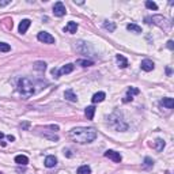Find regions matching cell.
Here are the masks:
<instances>
[{
	"mask_svg": "<svg viewBox=\"0 0 174 174\" xmlns=\"http://www.w3.org/2000/svg\"><path fill=\"white\" fill-rule=\"evenodd\" d=\"M68 136L74 141H76V143L87 144V143H91V141L95 140L97 132L93 128H72L69 131Z\"/></svg>",
	"mask_w": 174,
	"mask_h": 174,
	"instance_id": "1",
	"label": "cell"
},
{
	"mask_svg": "<svg viewBox=\"0 0 174 174\" xmlns=\"http://www.w3.org/2000/svg\"><path fill=\"white\" fill-rule=\"evenodd\" d=\"M34 83L27 78H21L18 80V91L22 97L25 98H29L33 94H36V88H34Z\"/></svg>",
	"mask_w": 174,
	"mask_h": 174,
	"instance_id": "2",
	"label": "cell"
},
{
	"mask_svg": "<svg viewBox=\"0 0 174 174\" xmlns=\"http://www.w3.org/2000/svg\"><path fill=\"white\" fill-rule=\"evenodd\" d=\"M145 21H151L154 25H157L158 27H160V29L163 30H170V27H172V22H170L167 18L162 17V15H153L151 18H147ZM150 22V23H151Z\"/></svg>",
	"mask_w": 174,
	"mask_h": 174,
	"instance_id": "3",
	"label": "cell"
},
{
	"mask_svg": "<svg viewBox=\"0 0 174 174\" xmlns=\"http://www.w3.org/2000/svg\"><path fill=\"white\" fill-rule=\"evenodd\" d=\"M109 125L112 126L113 129H116V131H126L128 129V125L125 124L124 121L121 120V117H120L117 113H113L112 116H109Z\"/></svg>",
	"mask_w": 174,
	"mask_h": 174,
	"instance_id": "4",
	"label": "cell"
},
{
	"mask_svg": "<svg viewBox=\"0 0 174 174\" xmlns=\"http://www.w3.org/2000/svg\"><path fill=\"white\" fill-rule=\"evenodd\" d=\"M74 71V64H65L64 67H61L60 69L57 68H53L52 69V75L55 78H60L61 75H65V74H71Z\"/></svg>",
	"mask_w": 174,
	"mask_h": 174,
	"instance_id": "5",
	"label": "cell"
},
{
	"mask_svg": "<svg viewBox=\"0 0 174 174\" xmlns=\"http://www.w3.org/2000/svg\"><path fill=\"white\" fill-rule=\"evenodd\" d=\"M37 38H38V41H41V42H44V44H55V37L50 36V34L46 33V31H41V33H38Z\"/></svg>",
	"mask_w": 174,
	"mask_h": 174,
	"instance_id": "6",
	"label": "cell"
},
{
	"mask_svg": "<svg viewBox=\"0 0 174 174\" xmlns=\"http://www.w3.org/2000/svg\"><path fill=\"white\" fill-rule=\"evenodd\" d=\"M67 10H65V6L61 2H57L55 3V6H53V14L56 15V17H64Z\"/></svg>",
	"mask_w": 174,
	"mask_h": 174,
	"instance_id": "7",
	"label": "cell"
},
{
	"mask_svg": "<svg viewBox=\"0 0 174 174\" xmlns=\"http://www.w3.org/2000/svg\"><path fill=\"white\" fill-rule=\"evenodd\" d=\"M103 155H105L106 158H109V159H112L113 162H116V163H120V162H121V159H122L121 155H120V153H117V151H113V150H107Z\"/></svg>",
	"mask_w": 174,
	"mask_h": 174,
	"instance_id": "8",
	"label": "cell"
},
{
	"mask_svg": "<svg viewBox=\"0 0 174 174\" xmlns=\"http://www.w3.org/2000/svg\"><path fill=\"white\" fill-rule=\"evenodd\" d=\"M140 93V91L137 90V88H135V87H129L128 88V91H126V95H125V98L122 99V102H129V101H132L133 99V95H137V94Z\"/></svg>",
	"mask_w": 174,
	"mask_h": 174,
	"instance_id": "9",
	"label": "cell"
},
{
	"mask_svg": "<svg viewBox=\"0 0 174 174\" xmlns=\"http://www.w3.org/2000/svg\"><path fill=\"white\" fill-rule=\"evenodd\" d=\"M141 69L143 71H145V72H150V71H153L154 69V63L151 61V60H148V59H145V60H143L141 61Z\"/></svg>",
	"mask_w": 174,
	"mask_h": 174,
	"instance_id": "10",
	"label": "cell"
},
{
	"mask_svg": "<svg viewBox=\"0 0 174 174\" xmlns=\"http://www.w3.org/2000/svg\"><path fill=\"white\" fill-rule=\"evenodd\" d=\"M56 164H57V158L55 157V155H49V157H46L45 159V166L46 167H55Z\"/></svg>",
	"mask_w": 174,
	"mask_h": 174,
	"instance_id": "11",
	"label": "cell"
},
{
	"mask_svg": "<svg viewBox=\"0 0 174 174\" xmlns=\"http://www.w3.org/2000/svg\"><path fill=\"white\" fill-rule=\"evenodd\" d=\"M30 23H31V21L30 19H23L19 23V33L21 34H25L27 31V29L30 27Z\"/></svg>",
	"mask_w": 174,
	"mask_h": 174,
	"instance_id": "12",
	"label": "cell"
},
{
	"mask_svg": "<svg viewBox=\"0 0 174 174\" xmlns=\"http://www.w3.org/2000/svg\"><path fill=\"white\" fill-rule=\"evenodd\" d=\"M116 60H117V64H118L120 68H126L128 67V60H126L122 55H117Z\"/></svg>",
	"mask_w": 174,
	"mask_h": 174,
	"instance_id": "13",
	"label": "cell"
},
{
	"mask_svg": "<svg viewBox=\"0 0 174 174\" xmlns=\"http://www.w3.org/2000/svg\"><path fill=\"white\" fill-rule=\"evenodd\" d=\"M64 98H65V99H68V101H71V102H76V101H78L76 94H75L74 90H71V88L64 93Z\"/></svg>",
	"mask_w": 174,
	"mask_h": 174,
	"instance_id": "14",
	"label": "cell"
},
{
	"mask_svg": "<svg viewBox=\"0 0 174 174\" xmlns=\"http://www.w3.org/2000/svg\"><path fill=\"white\" fill-rule=\"evenodd\" d=\"M76 30H78V23L76 22H68V25L65 26V29H64V31L71 33V34L76 33Z\"/></svg>",
	"mask_w": 174,
	"mask_h": 174,
	"instance_id": "15",
	"label": "cell"
},
{
	"mask_svg": "<svg viewBox=\"0 0 174 174\" xmlns=\"http://www.w3.org/2000/svg\"><path fill=\"white\" fill-rule=\"evenodd\" d=\"M106 98V94L102 93V91H99V93H95L91 98V101H93V103H97V102H102L103 99Z\"/></svg>",
	"mask_w": 174,
	"mask_h": 174,
	"instance_id": "16",
	"label": "cell"
},
{
	"mask_svg": "<svg viewBox=\"0 0 174 174\" xmlns=\"http://www.w3.org/2000/svg\"><path fill=\"white\" fill-rule=\"evenodd\" d=\"M15 162L18 164H22V166H26V164L29 163V158H27L26 155H17V157H15Z\"/></svg>",
	"mask_w": 174,
	"mask_h": 174,
	"instance_id": "17",
	"label": "cell"
},
{
	"mask_svg": "<svg viewBox=\"0 0 174 174\" xmlns=\"http://www.w3.org/2000/svg\"><path fill=\"white\" fill-rule=\"evenodd\" d=\"M160 105L166 106L167 109H173L174 107V101H173V98H163V99L160 101Z\"/></svg>",
	"mask_w": 174,
	"mask_h": 174,
	"instance_id": "18",
	"label": "cell"
},
{
	"mask_svg": "<svg viewBox=\"0 0 174 174\" xmlns=\"http://www.w3.org/2000/svg\"><path fill=\"white\" fill-rule=\"evenodd\" d=\"M94 113H95V107H94L93 105L87 106L86 110H84V114H86V117H87L88 120H93L94 118Z\"/></svg>",
	"mask_w": 174,
	"mask_h": 174,
	"instance_id": "19",
	"label": "cell"
},
{
	"mask_svg": "<svg viewBox=\"0 0 174 174\" xmlns=\"http://www.w3.org/2000/svg\"><path fill=\"white\" fill-rule=\"evenodd\" d=\"M126 29H128L129 31H132V33H135V34H140L141 33V27L137 26V25H135V23H129L128 26H126Z\"/></svg>",
	"mask_w": 174,
	"mask_h": 174,
	"instance_id": "20",
	"label": "cell"
},
{
	"mask_svg": "<svg viewBox=\"0 0 174 174\" xmlns=\"http://www.w3.org/2000/svg\"><path fill=\"white\" fill-rule=\"evenodd\" d=\"M34 69H37V71H40V72H44L46 69V63L36 61V63H34Z\"/></svg>",
	"mask_w": 174,
	"mask_h": 174,
	"instance_id": "21",
	"label": "cell"
},
{
	"mask_svg": "<svg viewBox=\"0 0 174 174\" xmlns=\"http://www.w3.org/2000/svg\"><path fill=\"white\" fill-rule=\"evenodd\" d=\"M154 147H155V150H157V151H162L164 148V140H163V139H157V140H155Z\"/></svg>",
	"mask_w": 174,
	"mask_h": 174,
	"instance_id": "22",
	"label": "cell"
},
{
	"mask_svg": "<svg viewBox=\"0 0 174 174\" xmlns=\"http://www.w3.org/2000/svg\"><path fill=\"white\" fill-rule=\"evenodd\" d=\"M78 174H91L90 166H87V164H83V166H80V167L78 169Z\"/></svg>",
	"mask_w": 174,
	"mask_h": 174,
	"instance_id": "23",
	"label": "cell"
},
{
	"mask_svg": "<svg viewBox=\"0 0 174 174\" xmlns=\"http://www.w3.org/2000/svg\"><path fill=\"white\" fill-rule=\"evenodd\" d=\"M76 64L82 65V67H91V65H94V61H91V60H78Z\"/></svg>",
	"mask_w": 174,
	"mask_h": 174,
	"instance_id": "24",
	"label": "cell"
},
{
	"mask_svg": "<svg viewBox=\"0 0 174 174\" xmlns=\"http://www.w3.org/2000/svg\"><path fill=\"white\" fill-rule=\"evenodd\" d=\"M103 27H105L106 30H109V31H114L116 30V25L113 23V22H109V21L103 22Z\"/></svg>",
	"mask_w": 174,
	"mask_h": 174,
	"instance_id": "25",
	"label": "cell"
},
{
	"mask_svg": "<svg viewBox=\"0 0 174 174\" xmlns=\"http://www.w3.org/2000/svg\"><path fill=\"white\" fill-rule=\"evenodd\" d=\"M143 166H144V169H150V167L154 166V160L151 159V158L147 157V158L144 159V164H143Z\"/></svg>",
	"mask_w": 174,
	"mask_h": 174,
	"instance_id": "26",
	"label": "cell"
},
{
	"mask_svg": "<svg viewBox=\"0 0 174 174\" xmlns=\"http://www.w3.org/2000/svg\"><path fill=\"white\" fill-rule=\"evenodd\" d=\"M145 7H147L148 10H158V6H157V3L150 2V0H147V2H145Z\"/></svg>",
	"mask_w": 174,
	"mask_h": 174,
	"instance_id": "27",
	"label": "cell"
},
{
	"mask_svg": "<svg viewBox=\"0 0 174 174\" xmlns=\"http://www.w3.org/2000/svg\"><path fill=\"white\" fill-rule=\"evenodd\" d=\"M11 46L6 42H0V52H10Z\"/></svg>",
	"mask_w": 174,
	"mask_h": 174,
	"instance_id": "28",
	"label": "cell"
},
{
	"mask_svg": "<svg viewBox=\"0 0 174 174\" xmlns=\"http://www.w3.org/2000/svg\"><path fill=\"white\" fill-rule=\"evenodd\" d=\"M166 45H167V48H169L170 50H173V49H174V42H173L172 40H169V41H167V44H166Z\"/></svg>",
	"mask_w": 174,
	"mask_h": 174,
	"instance_id": "29",
	"label": "cell"
},
{
	"mask_svg": "<svg viewBox=\"0 0 174 174\" xmlns=\"http://www.w3.org/2000/svg\"><path fill=\"white\" fill-rule=\"evenodd\" d=\"M10 4V0H4V2H0V7H6V6Z\"/></svg>",
	"mask_w": 174,
	"mask_h": 174,
	"instance_id": "30",
	"label": "cell"
},
{
	"mask_svg": "<svg viewBox=\"0 0 174 174\" xmlns=\"http://www.w3.org/2000/svg\"><path fill=\"white\" fill-rule=\"evenodd\" d=\"M29 125H30L29 122H23V124H22L21 126H22V128H23V129H27V128H29Z\"/></svg>",
	"mask_w": 174,
	"mask_h": 174,
	"instance_id": "31",
	"label": "cell"
},
{
	"mask_svg": "<svg viewBox=\"0 0 174 174\" xmlns=\"http://www.w3.org/2000/svg\"><path fill=\"white\" fill-rule=\"evenodd\" d=\"M7 139H8L10 141H14V140H15V137H14V136H11V135H8V136H7Z\"/></svg>",
	"mask_w": 174,
	"mask_h": 174,
	"instance_id": "32",
	"label": "cell"
},
{
	"mask_svg": "<svg viewBox=\"0 0 174 174\" xmlns=\"http://www.w3.org/2000/svg\"><path fill=\"white\" fill-rule=\"evenodd\" d=\"M166 72H167V75H172V69L170 68H166Z\"/></svg>",
	"mask_w": 174,
	"mask_h": 174,
	"instance_id": "33",
	"label": "cell"
},
{
	"mask_svg": "<svg viewBox=\"0 0 174 174\" xmlns=\"http://www.w3.org/2000/svg\"><path fill=\"white\" fill-rule=\"evenodd\" d=\"M3 137H4V133H3V132H0V140H2Z\"/></svg>",
	"mask_w": 174,
	"mask_h": 174,
	"instance_id": "34",
	"label": "cell"
},
{
	"mask_svg": "<svg viewBox=\"0 0 174 174\" xmlns=\"http://www.w3.org/2000/svg\"><path fill=\"white\" fill-rule=\"evenodd\" d=\"M0 174H2V173H0Z\"/></svg>",
	"mask_w": 174,
	"mask_h": 174,
	"instance_id": "35",
	"label": "cell"
}]
</instances>
